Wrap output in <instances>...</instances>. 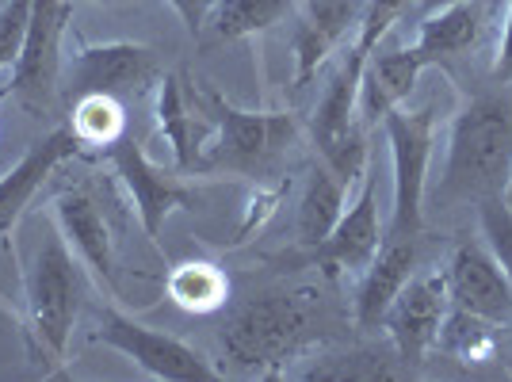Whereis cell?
Wrapping results in <instances>:
<instances>
[{"label": "cell", "mask_w": 512, "mask_h": 382, "mask_svg": "<svg viewBox=\"0 0 512 382\" xmlns=\"http://www.w3.org/2000/svg\"><path fill=\"white\" fill-rule=\"evenodd\" d=\"M65 127L73 130L81 149H111L127 134V111L119 104V96L85 92V96L73 100Z\"/></svg>", "instance_id": "603a6c76"}, {"label": "cell", "mask_w": 512, "mask_h": 382, "mask_svg": "<svg viewBox=\"0 0 512 382\" xmlns=\"http://www.w3.org/2000/svg\"><path fill=\"white\" fill-rule=\"evenodd\" d=\"M478 222H482L486 249L505 268V276L512 283V207L505 199H486V203H478Z\"/></svg>", "instance_id": "484cf974"}, {"label": "cell", "mask_w": 512, "mask_h": 382, "mask_svg": "<svg viewBox=\"0 0 512 382\" xmlns=\"http://www.w3.org/2000/svg\"><path fill=\"white\" fill-rule=\"evenodd\" d=\"M318 302L310 291H268L249 298L222 329V356L256 375H276L279 367L299 360L314 340Z\"/></svg>", "instance_id": "7a4b0ae2"}, {"label": "cell", "mask_w": 512, "mask_h": 382, "mask_svg": "<svg viewBox=\"0 0 512 382\" xmlns=\"http://www.w3.org/2000/svg\"><path fill=\"white\" fill-rule=\"evenodd\" d=\"M92 4H123V0H92Z\"/></svg>", "instance_id": "1f68e13d"}, {"label": "cell", "mask_w": 512, "mask_h": 382, "mask_svg": "<svg viewBox=\"0 0 512 382\" xmlns=\"http://www.w3.org/2000/svg\"><path fill=\"white\" fill-rule=\"evenodd\" d=\"M299 8V0H214V8L203 20V31L211 43H234V39H249L279 20H287Z\"/></svg>", "instance_id": "7402d4cb"}, {"label": "cell", "mask_w": 512, "mask_h": 382, "mask_svg": "<svg viewBox=\"0 0 512 382\" xmlns=\"http://www.w3.org/2000/svg\"><path fill=\"white\" fill-rule=\"evenodd\" d=\"M428 69L425 54L417 46H375L371 58L363 62L360 92H356V115L363 123H383L394 107L409 100V92L417 88L421 73Z\"/></svg>", "instance_id": "2e32d148"}, {"label": "cell", "mask_w": 512, "mask_h": 382, "mask_svg": "<svg viewBox=\"0 0 512 382\" xmlns=\"http://www.w3.org/2000/svg\"><path fill=\"white\" fill-rule=\"evenodd\" d=\"M4 96H8V85H4V88H0V100H4Z\"/></svg>", "instance_id": "d6a6232c"}, {"label": "cell", "mask_w": 512, "mask_h": 382, "mask_svg": "<svg viewBox=\"0 0 512 382\" xmlns=\"http://www.w3.org/2000/svg\"><path fill=\"white\" fill-rule=\"evenodd\" d=\"M77 153H81V142L73 138V130L58 127V130H50L46 138H39V142H31L20 161L0 176V241H4V245L12 241L23 211H27L31 199H35V191L54 176L58 165L73 161Z\"/></svg>", "instance_id": "4fadbf2b"}, {"label": "cell", "mask_w": 512, "mask_h": 382, "mask_svg": "<svg viewBox=\"0 0 512 382\" xmlns=\"http://www.w3.org/2000/svg\"><path fill=\"white\" fill-rule=\"evenodd\" d=\"M65 92L69 100L85 92H104V96H130L157 81V54L142 43H104L81 46L69 62H62Z\"/></svg>", "instance_id": "9c48e42d"}, {"label": "cell", "mask_w": 512, "mask_h": 382, "mask_svg": "<svg viewBox=\"0 0 512 382\" xmlns=\"http://www.w3.org/2000/svg\"><path fill=\"white\" fill-rule=\"evenodd\" d=\"M165 4L184 20V27H188L192 35L203 31V20H207V12L214 8V0H165Z\"/></svg>", "instance_id": "f1b7e54d"}, {"label": "cell", "mask_w": 512, "mask_h": 382, "mask_svg": "<svg viewBox=\"0 0 512 382\" xmlns=\"http://www.w3.org/2000/svg\"><path fill=\"white\" fill-rule=\"evenodd\" d=\"M31 12H35V0H4L0 4V73H12V65L20 58Z\"/></svg>", "instance_id": "4316f807"}, {"label": "cell", "mask_w": 512, "mask_h": 382, "mask_svg": "<svg viewBox=\"0 0 512 382\" xmlns=\"http://www.w3.org/2000/svg\"><path fill=\"white\" fill-rule=\"evenodd\" d=\"M157 127L169 142L176 169L195 172V161H199V149L211 134V123L199 115V107L188 96V85L176 73L157 81Z\"/></svg>", "instance_id": "ffe728a7"}, {"label": "cell", "mask_w": 512, "mask_h": 382, "mask_svg": "<svg viewBox=\"0 0 512 382\" xmlns=\"http://www.w3.org/2000/svg\"><path fill=\"white\" fill-rule=\"evenodd\" d=\"M486 27H490V0H459L432 16H421V31L413 46L425 54L428 65H436L440 58L467 54L470 46L482 43Z\"/></svg>", "instance_id": "d6986e66"}, {"label": "cell", "mask_w": 512, "mask_h": 382, "mask_svg": "<svg viewBox=\"0 0 512 382\" xmlns=\"http://www.w3.org/2000/svg\"><path fill=\"white\" fill-rule=\"evenodd\" d=\"M386 146H390V169H394V214H390V237H417L425 222V188L428 161L436 146V107H394L383 119Z\"/></svg>", "instance_id": "5b68a950"}, {"label": "cell", "mask_w": 512, "mask_h": 382, "mask_svg": "<svg viewBox=\"0 0 512 382\" xmlns=\"http://www.w3.org/2000/svg\"><path fill=\"white\" fill-rule=\"evenodd\" d=\"M413 268H417L413 237H390L386 245H379L375 260L363 268V283L356 291V325L360 329H383L386 310L409 283Z\"/></svg>", "instance_id": "ac0fdd59"}, {"label": "cell", "mask_w": 512, "mask_h": 382, "mask_svg": "<svg viewBox=\"0 0 512 382\" xmlns=\"http://www.w3.org/2000/svg\"><path fill=\"white\" fill-rule=\"evenodd\" d=\"M0 4H4V0H0Z\"/></svg>", "instance_id": "836d02e7"}, {"label": "cell", "mask_w": 512, "mask_h": 382, "mask_svg": "<svg viewBox=\"0 0 512 382\" xmlns=\"http://www.w3.org/2000/svg\"><path fill=\"white\" fill-rule=\"evenodd\" d=\"M436 348L459 363H486L497 356V325L470 310L451 306L444 321H440V333H436Z\"/></svg>", "instance_id": "d4e9b609"}, {"label": "cell", "mask_w": 512, "mask_h": 382, "mask_svg": "<svg viewBox=\"0 0 512 382\" xmlns=\"http://www.w3.org/2000/svg\"><path fill=\"white\" fill-rule=\"evenodd\" d=\"M356 92L360 81H352L344 69H337V77L325 85L314 119H310V134L318 146L321 161L341 176L344 184L363 180L367 172V142H363L360 119H356Z\"/></svg>", "instance_id": "ba28073f"}, {"label": "cell", "mask_w": 512, "mask_h": 382, "mask_svg": "<svg viewBox=\"0 0 512 382\" xmlns=\"http://www.w3.org/2000/svg\"><path fill=\"white\" fill-rule=\"evenodd\" d=\"M344 199H348V184L325 161H318L310 169V176H306V188H302V199H299L302 245L318 249L321 241L333 234V226L341 222L344 214Z\"/></svg>", "instance_id": "44dd1931"}, {"label": "cell", "mask_w": 512, "mask_h": 382, "mask_svg": "<svg viewBox=\"0 0 512 382\" xmlns=\"http://www.w3.org/2000/svg\"><path fill=\"white\" fill-rule=\"evenodd\" d=\"M363 0H302L295 8V88H306L318 69L329 62V54L344 43L348 27H360Z\"/></svg>", "instance_id": "9a60e30c"}, {"label": "cell", "mask_w": 512, "mask_h": 382, "mask_svg": "<svg viewBox=\"0 0 512 382\" xmlns=\"http://www.w3.org/2000/svg\"><path fill=\"white\" fill-rule=\"evenodd\" d=\"M192 104L211 123V134L199 149L195 172H256L295 138L291 115L272 111H241L211 88L188 85Z\"/></svg>", "instance_id": "3957f363"}, {"label": "cell", "mask_w": 512, "mask_h": 382, "mask_svg": "<svg viewBox=\"0 0 512 382\" xmlns=\"http://www.w3.org/2000/svg\"><path fill=\"white\" fill-rule=\"evenodd\" d=\"M107 161H111L115 176L123 180V188L130 191L138 222H142V230L150 237H161L165 218L172 211L195 207V191L188 184H180L176 176H169L165 169H157L150 157H146V149L138 146L134 138H127V134L107 149Z\"/></svg>", "instance_id": "30bf717a"}, {"label": "cell", "mask_w": 512, "mask_h": 382, "mask_svg": "<svg viewBox=\"0 0 512 382\" xmlns=\"http://www.w3.org/2000/svg\"><path fill=\"white\" fill-rule=\"evenodd\" d=\"M451 310L448 276L444 272H428V276H409V283L398 291L383 318V329L390 333L394 348L402 352V360L421 363L428 348H436L440 321Z\"/></svg>", "instance_id": "8fae6325"}, {"label": "cell", "mask_w": 512, "mask_h": 382, "mask_svg": "<svg viewBox=\"0 0 512 382\" xmlns=\"http://www.w3.org/2000/svg\"><path fill=\"white\" fill-rule=\"evenodd\" d=\"M96 340L107 344V348H115V352H123L150 379H165V382L218 379V371L195 352L188 340L169 337L161 329H150V325L127 318L119 310H100V318H96Z\"/></svg>", "instance_id": "8992f818"}, {"label": "cell", "mask_w": 512, "mask_h": 382, "mask_svg": "<svg viewBox=\"0 0 512 382\" xmlns=\"http://www.w3.org/2000/svg\"><path fill=\"white\" fill-rule=\"evenodd\" d=\"M512 169V92H482L459 107L448 134V161L440 180L444 203L501 199Z\"/></svg>", "instance_id": "6da1fadb"}, {"label": "cell", "mask_w": 512, "mask_h": 382, "mask_svg": "<svg viewBox=\"0 0 512 382\" xmlns=\"http://www.w3.org/2000/svg\"><path fill=\"white\" fill-rule=\"evenodd\" d=\"M444 276H448L451 306L493 321L497 329L512 325V283L486 245H470V241L459 245L451 253Z\"/></svg>", "instance_id": "7c38bea8"}, {"label": "cell", "mask_w": 512, "mask_h": 382, "mask_svg": "<svg viewBox=\"0 0 512 382\" xmlns=\"http://www.w3.org/2000/svg\"><path fill=\"white\" fill-rule=\"evenodd\" d=\"M81 310V268L62 230L46 237L27 268V337L50 363H65Z\"/></svg>", "instance_id": "277c9868"}, {"label": "cell", "mask_w": 512, "mask_h": 382, "mask_svg": "<svg viewBox=\"0 0 512 382\" xmlns=\"http://www.w3.org/2000/svg\"><path fill=\"white\" fill-rule=\"evenodd\" d=\"M448 4H459V0H417V12H421V16H432V12L448 8Z\"/></svg>", "instance_id": "f546056e"}, {"label": "cell", "mask_w": 512, "mask_h": 382, "mask_svg": "<svg viewBox=\"0 0 512 382\" xmlns=\"http://www.w3.org/2000/svg\"><path fill=\"white\" fill-rule=\"evenodd\" d=\"M493 81L512 85V0L505 8V27H501V43H497V58H493Z\"/></svg>", "instance_id": "83f0119b"}, {"label": "cell", "mask_w": 512, "mask_h": 382, "mask_svg": "<svg viewBox=\"0 0 512 382\" xmlns=\"http://www.w3.org/2000/svg\"><path fill=\"white\" fill-rule=\"evenodd\" d=\"M69 20H73L69 0H35L27 39H23L20 58L12 65V77H8V96H16L27 111H46L54 92H58L62 35Z\"/></svg>", "instance_id": "52a82bcc"}, {"label": "cell", "mask_w": 512, "mask_h": 382, "mask_svg": "<svg viewBox=\"0 0 512 382\" xmlns=\"http://www.w3.org/2000/svg\"><path fill=\"white\" fill-rule=\"evenodd\" d=\"M169 298L188 310V314H214L226 306L230 298V279L218 264H207V260H188V264H176L169 272V283H165Z\"/></svg>", "instance_id": "cb8c5ba5"}, {"label": "cell", "mask_w": 512, "mask_h": 382, "mask_svg": "<svg viewBox=\"0 0 512 382\" xmlns=\"http://www.w3.org/2000/svg\"><path fill=\"white\" fill-rule=\"evenodd\" d=\"M54 218H58V230H62L65 245L73 249V256L96 276L100 287L119 295V287H115V245H111V230H107V218L96 207V199L85 188H65L54 199Z\"/></svg>", "instance_id": "e0dca14e"}, {"label": "cell", "mask_w": 512, "mask_h": 382, "mask_svg": "<svg viewBox=\"0 0 512 382\" xmlns=\"http://www.w3.org/2000/svg\"><path fill=\"white\" fill-rule=\"evenodd\" d=\"M383 245V222H379V176L375 169L363 172L360 195L344 207L341 222L333 226V234L321 241L318 264L325 272H363Z\"/></svg>", "instance_id": "5bb4252c"}, {"label": "cell", "mask_w": 512, "mask_h": 382, "mask_svg": "<svg viewBox=\"0 0 512 382\" xmlns=\"http://www.w3.org/2000/svg\"><path fill=\"white\" fill-rule=\"evenodd\" d=\"M501 199L512 207V169H509V180H505V191H501Z\"/></svg>", "instance_id": "4dcf8cb0"}]
</instances>
